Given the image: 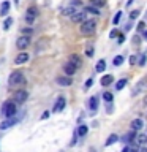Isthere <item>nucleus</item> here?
<instances>
[{
    "mask_svg": "<svg viewBox=\"0 0 147 152\" xmlns=\"http://www.w3.org/2000/svg\"><path fill=\"white\" fill-rule=\"evenodd\" d=\"M133 3V0H128V3H127V7H130V5Z\"/></svg>",
    "mask_w": 147,
    "mask_h": 152,
    "instance_id": "41",
    "label": "nucleus"
},
{
    "mask_svg": "<svg viewBox=\"0 0 147 152\" xmlns=\"http://www.w3.org/2000/svg\"><path fill=\"white\" fill-rule=\"evenodd\" d=\"M21 32H22V35H32L33 30H32V27H25V28H22Z\"/></svg>",
    "mask_w": 147,
    "mask_h": 152,
    "instance_id": "33",
    "label": "nucleus"
},
{
    "mask_svg": "<svg viewBox=\"0 0 147 152\" xmlns=\"http://www.w3.org/2000/svg\"><path fill=\"white\" fill-rule=\"evenodd\" d=\"M95 70H97L98 73H103V71L106 70V62H104V60H98V62H97V66H95Z\"/></svg>",
    "mask_w": 147,
    "mask_h": 152,
    "instance_id": "19",
    "label": "nucleus"
},
{
    "mask_svg": "<svg viewBox=\"0 0 147 152\" xmlns=\"http://www.w3.org/2000/svg\"><path fill=\"white\" fill-rule=\"evenodd\" d=\"M144 38H146V41H147V30H144Z\"/></svg>",
    "mask_w": 147,
    "mask_h": 152,
    "instance_id": "42",
    "label": "nucleus"
},
{
    "mask_svg": "<svg viewBox=\"0 0 147 152\" xmlns=\"http://www.w3.org/2000/svg\"><path fill=\"white\" fill-rule=\"evenodd\" d=\"M144 127V122H142V119H135V121H131V130H141V128Z\"/></svg>",
    "mask_w": 147,
    "mask_h": 152,
    "instance_id": "15",
    "label": "nucleus"
},
{
    "mask_svg": "<svg viewBox=\"0 0 147 152\" xmlns=\"http://www.w3.org/2000/svg\"><path fill=\"white\" fill-rule=\"evenodd\" d=\"M117 41H119V43H120V45H122V43L125 41V37H123L122 33H120V35H119V40H117Z\"/></svg>",
    "mask_w": 147,
    "mask_h": 152,
    "instance_id": "39",
    "label": "nucleus"
},
{
    "mask_svg": "<svg viewBox=\"0 0 147 152\" xmlns=\"http://www.w3.org/2000/svg\"><path fill=\"white\" fill-rule=\"evenodd\" d=\"M79 30L82 35H93L95 30H97V22H95L93 19H87V21H84L81 24Z\"/></svg>",
    "mask_w": 147,
    "mask_h": 152,
    "instance_id": "1",
    "label": "nucleus"
},
{
    "mask_svg": "<svg viewBox=\"0 0 147 152\" xmlns=\"http://www.w3.org/2000/svg\"><path fill=\"white\" fill-rule=\"evenodd\" d=\"M55 83L59 86H65V87H68V86L73 84V79L66 75V76H59V78H55Z\"/></svg>",
    "mask_w": 147,
    "mask_h": 152,
    "instance_id": "8",
    "label": "nucleus"
},
{
    "mask_svg": "<svg viewBox=\"0 0 147 152\" xmlns=\"http://www.w3.org/2000/svg\"><path fill=\"white\" fill-rule=\"evenodd\" d=\"M103 98H104V102H106V103H111V102H112V94L104 92V94H103Z\"/></svg>",
    "mask_w": 147,
    "mask_h": 152,
    "instance_id": "29",
    "label": "nucleus"
},
{
    "mask_svg": "<svg viewBox=\"0 0 147 152\" xmlns=\"http://www.w3.org/2000/svg\"><path fill=\"white\" fill-rule=\"evenodd\" d=\"M93 52H95L93 48H92V46H87V49H85V56H87V57H92Z\"/></svg>",
    "mask_w": 147,
    "mask_h": 152,
    "instance_id": "31",
    "label": "nucleus"
},
{
    "mask_svg": "<svg viewBox=\"0 0 147 152\" xmlns=\"http://www.w3.org/2000/svg\"><path fill=\"white\" fill-rule=\"evenodd\" d=\"M27 60H28V54H27V52H21V54L16 56L14 64H16V65H21V64H25Z\"/></svg>",
    "mask_w": 147,
    "mask_h": 152,
    "instance_id": "13",
    "label": "nucleus"
},
{
    "mask_svg": "<svg viewBox=\"0 0 147 152\" xmlns=\"http://www.w3.org/2000/svg\"><path fill=\"white\" fill-rule=\"evenodd\" d=\"M85 11H87V13H92V14H95V16H98V14H100V10H98V7H95V5L85 7Z\"/></svg>",
    "mask_w": 147,
    "mask_h": 152,
    "instance_id": "21",
    "label": "nucleus"
},
{
    "mask_svg": "<svg viewBox=\"0 0 147 152\" xmlns=\"http://www.w3.org/2000/svg\"><path fill=\"white\" fill-rule=\"evenodd\" d=\"M87 130H89L87 125H79V127H78V135H79L81 138H82V136L87 135Z\"/></svg>",
    "mask_w": 147,
    "mask_h": 152,
    "instance_id": "22",
    "label": "nucleus"
},
{
    "mask_svg": "<svg viewBox=\"0 0 147 152\" xmlns=\"http://www.w3.org/2000/svg\"><path fill=\"white\" fill-rule=\"evenodd\" d=\"M65 104H66L65 97H59V98H57V102H55V104H54V113L62 111V109L65 108Z\"/></svg>",
    "mask_w": 147,
    "mask_h": 152,
    "instance_id": "11",
    "label": "nucleus"
},
{
    "mask_svg": "<svg viewBox=\"0 0 147 152\" xmlns=\"http://www.w3.org/2000/svg\"><path fill=\"white\" fill-rule=\"evenodd\" d=\"M92 84H93V78H90L85 81V89H89V87H92Z\"/></svg>",
    "mask_w": 147,
    "mask_h": 152,
    "instance_id": "37",
    "label": "nucleus"
},
{
    "mask_svg": "<svg viewBox=\"0 0 147 152\" xmlns=\"http://www.w3.org/2000/svg\"><path fill=\"white\" fill-rule=\"evenodd\" d=\"M76 70H78V68H76V66H74L73 64H71L70 60H68V62H66V64L63 65V71H65V73L68 75V76H73V75L76 73Z\"/></svg>",
    "mask_w": 147,
    "mask_h": 152,
    "instance_id": "12",
    "label": "nucleus"
},
{
    "mask_svg": "<svg viewBox=\"0 0 147 152\" xmlns=\"http://www.w3.org/2000/svg\"><path fill=\"white\" fill-rule=\"evenodd\" d=\"M136 140H138V144H146V142H147V136L146 135H138V138H136Z\"/></svg>",
    "mask_w": 147,
    "mask_h": 152,
    "instance_id": "28",
    "label": "nucleus"
},
{
    "mask_svg": "<svg viewBox=\"0 0 147 152\" xmlns=\"http://www.w3.org/2000/svg\"><path fill=\"white\" fill-rule=\"evenodd\" d=\"M89 108L92 109V111H97L98 109V97H92L89 100Z\"/></svg>",
    "mask_w": 147,
    "mask_h": 152,
    "instance_id": "17",
    "label": "nucleus"
},
{
    "mask_svg": "<svg viewBox=\"0 0 147 152\" xmlns=\"http://www.w3.org/2000/svg\"><path fill=\"white\" fill-rule=\"evenodd\" d=\"M8 11H9V2L5 0V2L0 5V16H7Z\"/></svg>",
    "mask_w": 147,
    "mask_h": 152,
    "instance_id": "16",
    "label": "nucleus"
},
{
    "mask_svg": "<svg viewBox=\"0 0 147 152\" xmlns=\"http://www.w3.org/2000/svg\"><path fill=\"white\" fill-rule=\"evenodd\" d=\"M11 24H13V19H11V18H7V19L3 21V24H2L3 30H8V28L11 27Z\"/></svg>",
    "mask_w": 147,
    "mask_h": 152,
    "instance_id": "23",
    "label": "nucleus"
},
{
    "mask_svg": "<svg viewBox=\"0 0 147 152\" xmlns=\"http://www.w3.org/2000/svg\"><path fill=\"white\" fill-rule=\"evenodd\" d=\"M14 2H16V5H17V2H19V0H14Z\"/></svg>",
    "mask_w": 147,
    "mask_h": 152,
    "instance_id": "44",
    "label": "nucleus"
},
{
    "mask_svg": "<svg viewBox=\"0 0 147 152\" xmlns=\"http://www.w3.org/2000/svg\"><path fill=\"white\" fill-rule=\"evenodd\" d=\"M119 35H120V33H119L117 28H114V30H111V33H109V37H111V38H116V37H119Z\"/></svg>",
    "mask_w": 147,
    "mask_h": 152,
    "instance_id": "36",
    "label": "nucleus"
},
{
    "mask_svg": "<svg viewBox=\"0 0 147 152\" xmlns=\"http://www.w3.org/2000/svg\"><path fill=\"white\" fill-rule=\"evenodd\" d=\"M133 38H135V40H133V43H135V45H139V41H141V38H139V37H138V35H136V37H133Z\"/></svg>",
    "mask_w": 147,
    "mask_h": 152,
    "instance_id": "38",
    "label": "nucleus"
},
{
    "mask_svg": "<svg viewBox=\"0 0 147 152\" xmlns=\"http://www.w3.org/2000/svg\"><path fill=\"white\" fill-rule=\"evenodd\" d=\"M138 64V56H130V65H136Z\"/></svg>",
    "mask_w": 147,
    "mask_h": 152,
    "instance_id": "35",
    "label": "nucleus"
},
{
    "mask_svg": "<svg viewBox=\"0 0 147 152\" xmlns=\"http://www.w3.org/2000/svg\"><path fill=\"white\" fill-rule=\"evenodd\" d=\"M9 86L11 87H16V86H21L25 83V78H24V75L21 73V71H13L11 75H9Z\"/></svg>",
    "mask_w": 147,
    "mask_h": 152,
    "instance_id": "2",
    "label": "nucleus"
},
{
    "mask_svg": "<svg viewBox=\"0 0 147 152\" xmlns=\"http://www.w3.org/2000/svg\"><path fill=\"white\" fill-rule=\"evenodd\" d=\"M127 83H128L127 79H120V81H117V84H116V89H117V90H122V89L127 86Z\"/></svg>",
    "mask_w": 147,
    "mask_h": 152,
    "instance_id": "24",
    "label": "nucleus"
},
{
    "mask_svg": "<svg viewBox=\"0 0 147 152\" xmlns=\"http://www.w3.org/2000/svg\"><path fill=\"white\" fill-rule=\"evenodd\" d=\"M114 81V76L112 75H106V76H103L101 78V86H104V87H106V86H109Z\"/></svg>",
    "mask_w": 147,
    "mask_h": 152,
    "instance_id": "18",
    "label": "nucleus"
},
{
    "mask_svg": "<svg viewBox=\"0 0 147 152\" xmlns=\"http://www.w3.org/2000/svg\"><path fill=\"white\" fill-rule=\"evenodd\" d=\"M38 16V8L36 7H28L27 8V14H25V22L27 24H33L35 18Z\"/></svg>",
    "mask_w": 147,
    "mask_h": 152,
    "instance_id": "7",
    "label": "nucleus"
},
{
    "mask_svg": "<svg viewBox=\"0 0 147 152\" xmlns=\"http://www.w3.org/2000/svg\"><path fill=\"white\" fill-rule=\"evenodd\" d=\"M30 41H32V38H30V35H21L16 40V46H17V49H21V51H24V49H27L28 46H30Z\"/></svg>",
    "mask_w": 147,
    "mask_h": 152,
    "instance_id": "4",
    "label": "nucleus"
},
{
    "mask_svg": "<svg viewBox=\"0 0 147 152\" xmlns=\"http://www.w3.org/2000/svg\"><path fill=\"white\" fill-rule=\"evenodd\" d=\"M146 62H147V56H146V54H142V56H141V59H139V62H138V65H139V66H144V65H146Z\"/></svg>",
    "mask_w": 147,
    "mask_h": 152,
    "instance_id": "30",
    "label": "nucleus"
},
{
    "mask_svg": "<svg viewBox=\"0 0 147 152\" xmlns=\"http://www.w3.org/2000/svg\"><path fill=\"white\" fill-rule=\"evenodd\" d=\"M116 66H119V65H122L123 64V56H117V57H114V62H112Z\"/></svg>",
    "mask_w": 147,
    "mask_h": 152,
    "instance_id": "27",
    "label": "nucleus"
},
{
    "mask_svg": "<svg viewBox=\"0 0 147 152\" xmlns=\"http://www.w3.org/2000/svg\"><path fill=\"white\" fill-rule=\"evenodd\" d=\"M144 26H146V22L144 21H141V22H138V32H142V30H144Z\"/></svg>",
    "mask_w": 147,
    "mask_h": 152,
    "instance_id": "34",
    "label": "nucleus"
},
{
    "mask_svg": "<svg viewBox=\"0 0 147 152\" xmlns=\"http://www.w3.org/2000/svg\"><path fill=\"white\" fill-rule=\"evenodd\" d=\"M81 5H82V3H81V0H73V2H71L68 7L63 8V14H65V16H70V18H71L76 11H79V10H81Z\"/></svg>",
    "mask_w": 147,
    "mask_h": 152,
    "instance_id": "3",
    "label": "nucleus"
},
{
    "mask_svg": "<svg viewBox=\"0 0 147 152\" xmlns=\"http://www.w3.org/2000/svg\"><path fill=\"white\" fill-rule=\"evenodd\" d=\"M122 152H130V147H125V149H123Z\"/></svg>",
    "mask_w": 147,
    "mask_h": 152,
    "instance_id": "40",
    "label": "nucleus"
},
{
    "mask_svg": "<svg viewBox=\"0 0 147 152\" xmlns=\"http://www.w3.org/2000/svg\"><path fill=\"white\" fill-rule=\"evenodd\" d=\"M139 13H141V11H138V10L131 11V13H130V19H131V21H135V19H136L138 16H139Z\"/></svg>",
    "mask_w": 147,
    "mask_h": 152,
    "instance_id": "32",
    "label": "nucleus"
},
{
    "mask_svg": "<svg viewBox=\"0 0 147 152\" xmlns=\"http://www.w3.org/2000/svg\"><path fill=\"white\" fill-rule=\"evenodd\" d=\"M139 152H147V149H146V147H144V149H141Z\"/></svg>",
    "mask_w": 147,
    "mask_h": 152,
    "instance_id": "43",
    "label": "nucleus"
},
{
    "mask_svg": "<svg viewBox=\"0 0 147 152\" xmlns=\"http://www.w3.org/2000/svg\"><path fill=\"white\" fill-rule=\"evenodd\" d=\"M3 114L5 117H14L16 114V103L14 102H7L3 104Z\"/></svg>",
    "mask_w": 147,
    "mask_h": 152,
    "instance_id": "5",
    "label": "nucleus"
},
{
    "mask_svg": "<svg viewBox=\"0 0 147 152\" xmlns=\"http://www.w3.org/2000/svg\"><path fill=\"white\" fill-rule=\"evenodd\" d=\"M120 19H122V11H117L116 16H114V19H112V24H114V26H117V24L120 22Z\"/></svg>",
    "mask_w": 147,
    "mask_h": 152,
    "instance_id": "26",
    "label": "nucleus"
},
{
    "mask_svg": "<svg viewBox=\"0 0 147 152\" xmlns=\"http://www.w3.org/2000/svg\"><path fill=\"white\" fill-rule=\"evenodd\" d=\"M16 124H17V119L16 117H7V121L0 124V130H7V128L16 125Z\"/></svg>",
    "mask_w": 147,
    "mask_h": 152,
    "instance_id": "10",
    "label": "nucleus"
},
{
    "mask_svg": "<svg viewBox=\"0 0 147 152\" xmlns=\"http://www.w3.org/2000/svg\"><path fill=\"white\" fill-rule=\"evenodd\" d=\"M28 97V94H27V90H17L16 94H14V102H17V103H24L27 100Z\"/></svg>",
    "mask_w": 147,
    "mask_h": 152,
    "instance_id": "9",
    "label": "nucleus"
},
{
    "mask_svg": "<svg viewBox=\"0 0 147 152\" xmlns=\"http://www.w3.org/2000/svg\"><path fill=\"white\" fill-rule=\"evenodd\" d=\"M117 141H119V136L112 133V135H109V138L106 140V142H104V146H111V144H114V142H117Z\"/></svg>",
    "mask_w": 147,
    "mask_h": 152,
    "instance_id": "20",
    "label": "nucleus"
},
{
    "mask_svg": "<svg viewBox=\"0 0 147 152\" xmlns=\"http://www.w3.org/2000/svg\"><path fill=\"white\" fill-rule=\"evenodd\" d=\"M71 21L74 24H82L84 21H87V11H82V10H79V11H76L73 16H71Z\"/></svg>",
    "mask_w": 147,
    "mask_h": 152,
    "instance_id": "6",
    "label": "nucleus"
},
{
    "mask_svg": "<svg viewBox=\"0 0 147 152\" xmlns=\"http://www.w3.org/2000/svg\"><path fill=\"white\" fill-rule=\"evenodd\" d=\"M68 60L76 66V68H81V66H82V60H81V57H79V56H76V54H71Z\"/></svg>",
    "mask_w": 147,
    "mask_h": 152,
    "instance_id": "14",
    "label": "nucleus"
},
{
    "mask_svg": "<svg viewBox=\"0 0 147 152\" xmlns=\"http://www.w3.org/2000/svg\"><path fill=\"white\" fill-rule=\"evenodd\" d=\"M92 2V5H95V7H98V8H101L106 5V0H90Z\"/></svg>",
    "mask_w": 147,
    "mask_h": 152,
    "instance_id": "25",
    "label": "nucleus"
}]
</instances>
